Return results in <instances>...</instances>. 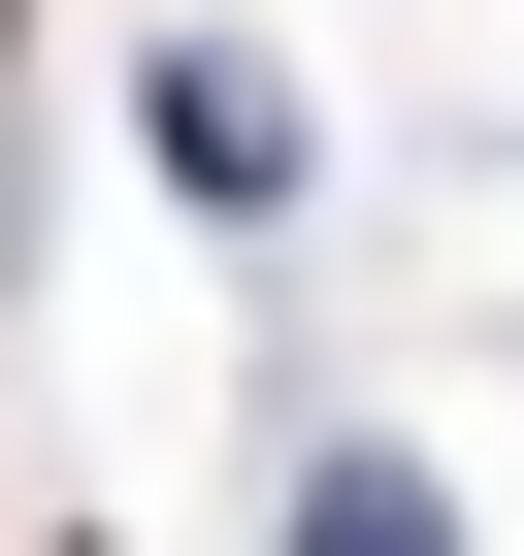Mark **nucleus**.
<instances>
[{
	"label": "nucleus",
	"instance_id": "1",
	"mask_svg": "<svg viewBox=\"0 0 524 556\" xmlns=\"http://www.w3.org/2000/svg\"><path fill=\"white\" fill-rule=\"evenodd\" d=\"M0 66H34V0H0Z\"/></svg>",
	"mask_w": 524,
	"mask_h": 556
}]
</instances>
